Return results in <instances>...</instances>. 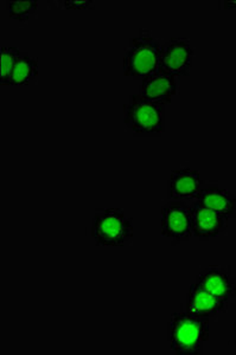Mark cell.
I'll return each instance as SVG.
<instances>
[{"mask_svg":"<svg viewBox=\"0 0 236 355\" xmlns=\"http://www.w3.org/2000/svg\"><path fill=\"white\" fill-rule=\"evenodd\" d=\"M210 338V319L176 311L167 323V341L171 351L178 355H199Z\"/></svg>","mask_w":236,"mask_h":355,"instance_id":"6da1fadb","label":"cell"},{"mask_svg":"<svg viewBox=\"0 0 236 355\" xmlns=\"http://www.w3.org/2000/svg\"><path fill=\"white\" fill-rule=\"evenodd\" d=\"M160 53L162 45L155 37L146 30H140L139 35L130 38L124 55V75L142 82L157 73L160 68Z\"/></svg>","mask_w":236,"mask_h":355,"instance_id":"7a4b0ae2","label":"cell"},{"mask_svg":"<svg viewBox=\"0 0 236 355\" xmlns=\"http://www.w3.org/2000/svg\"><path fill=\"white\" fill-rule=\"evenodd\" d=\"M124 125L135 137H159L165 132V105L130 95L124 105Z\"/></svg>","mask_w":236,"mask_h":355,"instance_id":"3957f363","label":"cell"},{"mask_svg":"<svg viewBox=\"0 0 236 355\" xmlns=\"http://www.w3.org/2000/svg\"><path fill=\"white\" fill-rule=\"evenodd\" d=\"M90 234L98 246H125L135 236L133 220L121 209H100L94 212Z\"/></svg>","mask_w":236,"mask_h":355,"instance_id":"277c9868","label":"cell"},{"mask_svg":"<svg viewBox=\"0 0 236 355\" xmlns=\"http://www.w3.org/2000/svg\"><path fill=\"white\" fill-rule=\"evenodd\" d=\"M160 234L172 245L192 241V214L190 202L170 199L164 204L160 214Z\"/></svg>","mask_w":236,"mask_h":355,"instance_id":"5b68a950","label":"cell"},{"mask_svg":"<svg viewBox=\"0 0 236 355\" xmlns=\"http://www.w3.org/2000/svg\"><path fill=\"white\" fill-rule=\"evenodd\" d=\"M194 56L195 50L192 48V42L187 38H170L162 45L159 69L180 80V77L189 76Z\"/></svg>","mask_w":236,"mask_h":355,"instance_id":"8992f818","label":"cell"},{"mask_svg":"<svg viewBox=\"0 0 236 355\" xmlns=\"http://www.w3.org/2000/svg\"><path fill=\"white\" fill-rule=\"evenodd\" d=\"M190 214L192 236L201 242L216 239L228 229L227 217L216 214L196 200L190 202Z\"/></svg>","mask_w":236,"mask_h":355,"instance_id":"52a82bcc","label":"cell"},{"mask_svg":"<svg viewBox=\"0 0 236 355\" xmlns=\"http://www.w3.org/2000/svg\"><path fill=\"white\" fill-rule=\"evenodd\" d=\"M196 283L221 299L236 297V275L230 266H210L196 276Z\"/></svg>","mask_w":236,"mask_h":355,"instance_id":"ba28073f","label":"cell"},{"mask_svg":"<svg viewBox=\"0 0 236 355\" xmlns=\"http://www.w3.org/2000/svg\"><path fill=\"white\" fill-rule=\"evenodd\" d=\"M229 301L221 299L197 283L189 287L183 309L190 314L212 319L228 311Z\"/></svg>","mask_w":236,"mask_h":355,"instance_id":"9c48e42d","label":"cell"},{"mask_svg":"<svg viewBox=\"0 0 236 355\" xmlns=\"http://www.w3.org/2000/svg\"><path fill=\"white\" fill-rule=\"evenodd\" d=\"M205 184L200 172L194 168L171 171L167 182V197L172 200H195Z\"/></svg>","mask_w":236,"mask_h":355,"instance_id":"30bf717a","label":"cell"},{"mask_svg":"<svg viewBox=\"0 0 236 355\" xmlns=\"http://www.w3.org/2000/svg\"><path fill=\"white\" fill-rule=\"evenodd\" d=\"M178 78L159 69L157 73L146 77L139 85V95L159 105L171 103L178 94Z\"/></svg>","mask_w":236,"mask_h":355,"instance_id":"8fae6325","label":"cell"},{"mask_svg":"<svg viewBox=\"0 0 236 355\" xmlns=\"http://www.w3.org/2000/svg\"><path fill=\"white\" fill-rule=\"evenodd\" d=\"M195 200L224 217L236 218L235 194L222 189L216 182H207Z\"/></svg>","mask_w":236,"mask_h":355,"instance_id":"7c38bea8","label":"cell"},{"mask_svg":"<svg viewBox=\"0 0 236 355\" xmlns=\"http://www.w3.org/2000/svg\"><path fill=\"white\" fill-rule=\"evenodd\" d=\"M38 76V58L30 53H22L18 58L8 85H28Z\"/></svg>","mask_w":236,"mask_h":355,"instance_id":"4fadbf2b","label":"cell"},{"mask_svg":"<svg viewBox=\"0 0 236 355\" xmlns=\"http://www.w3.org/2000/svg\"><path fill=\"white\" fill-rule=\"evenodd\" d=\"M37 8H38V3L36 0H28V1L8 0L6 1L8 17L19 23L29 21L33 13L36 12Z\"/></svg>","mask_w":236,"mask_h":355,"instance_id":"5bb4252c","label":"cell"},{"mask_svg":"<svg viewBox=\"0 0 236 355\" xmlns=\"http://www.w3.org/2000/svg\"><path fill=\"white\" fill-rule=\"evenodd\" d=\"M22 51L13 46H3L1 48V61H0V85H8L10 77L18 58L21 57Z\"/></svg>","mask_w":236,"mask_h":355,"instance_id":"9a60e30c","label":"cell"},{"mask_svg":"<svg viewBox=\"0 0 236 355\" xmlns=\"http://www.w3.org/2000/svg\"><path fill=\"white\" fill-rule=\"evenodd\" d=\"M55 4L58 8H67V10H83V8H94L95 3L93 0H65V1H50Z\"/></svg>","mask_w":236,"mask_h":355,"instance_id":"2e32d148","label":"cell"},{"mask_svg":"<svg viewBox=\"0 0 236 355\" xmlns=\"http://www.w3.org/2000/svg\"><path fill=\"white\" fill-rule=\"evenodd\" d=\"M224 8H236V1H222Z\"/></svg>","mask_w":236,"mask_h":355,"instance_id":"e0dca14e","label":"cell"},{"mask_svg":"<svg viewBox=\"0 0 236 355\" xmlns=\"http://www.w3.org/2000/svg\"><path fill=\"white\" fill-rule=\"evenodd\" d=\"M234 346L236 348V320L235 323H234Z\"/></svg>","mask_w":236,"mask_h":355,"instance_id":"ac0fdd59","label":"cell"}]
</instances>
